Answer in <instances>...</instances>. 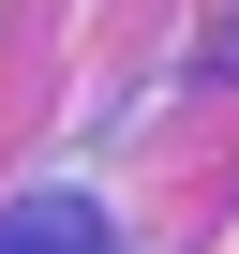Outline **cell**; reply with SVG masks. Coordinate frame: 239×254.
<instances>
[{
    "mask_svg": "<svg viewBox=\"0 0 239 254\" xmlns=\"http://www.w3.org/2000/svg\"><path fill=\"white\" fill-rule=\"evenodd\" d=\"M0 254H90V239H75L60 209H30V224H0Z\"/></svg>",
    "mask_w": 239,
    "mask_h": 254,
    "instance_id": "cell-1",
    "label": "cell"
}]
</instances>
